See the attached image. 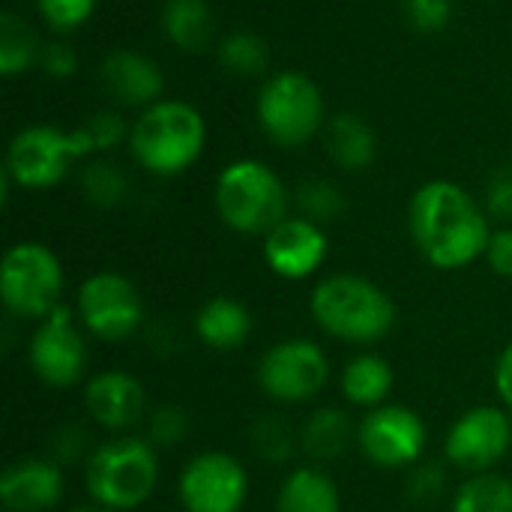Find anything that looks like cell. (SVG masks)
<instances>
[{
    "label": "cell",
    "mask_w": 512,
    "mask_h": 512,
    "mask_svg": "<svg viewBox=\"0 0 512 512\" xmlns=\"http://www.w3.org/2000/svg\"><path fill=\"white\" fill-rule=\"evenodd\" d=\"M408 228L420 255L438 270H462L486 255L492 228L480 201L453 180L423 183L408 207Z\"/></svg>",
    "instance_id": "6da1fadb"
},
{
    "label": "cell",
    "mask_w": 512,
    "mask_h": 512,
    "mask_svg": "<svg viewBox=\"0 0 512 512\" xmlns=\"http://www.w3.org/2000/svg\"><path fill=\"white\" fill-rule=\"evenodd\" d=\"M309 315L330 339L375 345L396 327L393 297L360 273H333L312 288Z\"/></svg>",
    "instance_id": "7a4b0ae2"
},
{
    "label": "cell",
    "mask_w": 512,
    "mask_h": 512,
    "mask_svg": "<svg viewBox=\"0 0 512 512\" xmlns=\"http://www.w3.org/2000/svg\"><path fill=\"white\" fill-rule=\"evenodd\" d=\"M84 486L93 504L114 512L144 507L159 486V450L141 435H114L90 453Z\"/></svg>",
    "instance_id": "3957f363"
},
{
    "label": "cell",
    "mask_w": 512,
    "mask_h": 512,
    "mask_svg": "<svg viewBox=\"0 0 512 512\" xmlns=\"http://www.w3.org/2000/svg\"><path fill=\"white\" fill-rule=\"evenodd\" d=\"M207 126L198 108L180 99H159L141 111L129 132V147L138 165L150 174L174 177L192 168L204 150Z\"/></svg>",
    "instance_id": "277c9868"
},
{
    "label": "cell",
    "mask_w": 512,
    "mask_h": 512,
    "mask_svg": "<svg viewBox=\"0 0 512 512\" xmlns=\"http://www.w3.org/2000/svg\"><path fill=\"white\" fill-rule=\"evenodd\" d=\"M219 219L237 234H267L288 216V192L279 174L258 159L222 168L213 189Z\"/></svg>",
    "instance_id": "5b68a950"
},
{
    "label": "cell",
    "mask_w": 512,
    "mask_h": 512,
    "mask_svg": "<svg viewBox=\"0 0 512 512\" xmlns=\"http://www.w3.org/2000/svg\"><path fill=\"white\" fill-rule=\"evenodd\" d=\"M66 273L60 258L45 243H15L3 255L0 300L18 321H42L63 306Z\"/></svg>",
    "instance_id": "8992f818"
},
{
    "label": "cell",
    "mask_w": 512,
    "mask_h": 512,
    "mask_svg": "<svg viewBox=\"0 0 512 512\" xmlns=\"http://www.w3.org/2000/svg\"><path fill=\"white\" fill-rule=\"evenodd\" d=\"M255 111L273 144L303 147L324 123V96L309 75L285 69L264 81Z\"/></svg>",
    "instance_id": "52a82bcc"
},
{
    "label": "cell",
    "mask_w": 512,
    "mask_h": 512,
    "mask_svg": "<svg viewBox=\"0 0 512 512\" xmlns=\"http://www.w3.org/2000/svg\"><path fill=\"white\" fill-rule=\"evenodd\" d=\"M330 372L333 366H330L327 351L306 336H294L264 351V357L258 360L255 378H258L261 393L270 402L309 405L330 384Z\"/></svg>",
    "instance_id": "ba28073f"
},
{
    "label": "cell",
    "mask_w": 512,
    "mask_h": 512,
    "mask_svg": "<svg viewBox=\"0 0 512 512\" xmlns=\"http://www.w3.org/2000/svg\"><path fill=\"white\" fill-rule=\"evenodd\" d=\"M75 315L90 339L126 342L144 330V297L135 282L114 270L90 273L75 294Z\"/></svg>",
    "instance_id": "9c48e42d"
},
{
    "label": "cell",
    "mask_w": 512,
    "mask_h": 512,
    "mask_svg": "<svg viewBox=\"0 0 512 512\" xmlns=\"http://www.w3.org/2000/svg\"><path fill=\"white\" fill-rule=\"evenodd\" d=\"M87 330L81 327L75 309L60 306L48 318L33 324L27 342V363L30 372L51 390H69L84 381L90 348Z\"/></svg>",
    "instance_id": "30bf717a"
},
{
    "label": "cell",
    "mask_w": 512,
    "mask_h": 512,
    "mask_svg": "<svg viewBox=\"0 0 512 512\" xmlns=\"http://www.w3.org/2000/svg\"><path fill=\"white\" fill-rule=\"evenodd\" d=\"M357 447L366 456V462H372L375 468L408 471L426 459L429 432L414 408L387 402L360 417Z\"/></svg>",
    "instance_id": "8fae6325"
},
{
    "label": "cell",
    "mask_w": 512,
    "mask_h": 512,
    "mask_svg": "<svg viewBox=\"0 0 512 512\" xmlns=\"http://www.w3.org/2000/svg\"><path fill=\"white\" fill-rule=\"evenodd\" d=\"M249 498V474L225 450L195 453L177 477L183 512H240Z\"/></svg>",
    "instance_id": "7c38bea8"
},
{
    "label": "cell",
    "mask_w": 512,
    "mask_h": 512,
    "mask_svg": "<svg viewBox=\"0 0 512 512\" xmlns=\"http://www.w3.org/2000/svg\"><path fill=\"white\" fill-rule=\"evenodd\" d=\"M512 450V417L498 405L468 408L444 438L447 465L465 474H486Z\"/></svg>",
    "instance_id": "4fadbf2b"
},
{
    "label": "cell",
    "mask_w": 512,
    "mask_h": 512,
    "mask_svg": "<svg viewBox=\"0 0 512 512\" xmlns=\"http://www.w3.org/2000/svg\"><path fill=\"white\" fill-rule=\"evenodd\" d=\"M72 159H78L72 132L57 126H27L12 138L3 171L21 189H51L66 177Z\"/></svg>",
    "instance_id": "5bb4252c"
},
{
    "label": "cell",
    "mask_w": 512,
    "mask_h": 512,
    "mask_svg": "<svg viewBox=\"0 0 512 512\" xmlns=\"http://www.w3.org/2000/svg\"><path fill=\"white\" fill-rule=\"evenodd\" d=\"M330 240L324 228L306 216H285L264 234V264L288 282H303L327 261Z\"/></svg>",
    "instance_id": "9a60e30c"
},
{
    "label": "cell",
    "mask_w": 512,
    "mask_h": 512,
    "mask_svg": "<svg viewBox=\"0 0 512 512\" xmlns=\"http://www.w3.org/2000/svg\"><path fill=\"white\" fill-rule=\"evenodd\" d=\"M84 411L99 429L111 435H129L147 417L144 384L132 372L102 369L84 384Z\"/></svg>",
    "instance_id": "2e32d148"
},
{
    "label": "cell",
    "mask_w": 512,
    "mask_h": 512,
    "mask_svg": "<svg viewBox=\"0 0 512 512\" xmlns=\"http://www.w3.org/2000/svg\"><path fill=\"white\" fill-rule=\"evenodd\" d=\"M66 495V468L51 456H24L0 474L3 512H51Z\"/></svg>",
    "instance_id": "e0dca14e"
},
{
    "label": "cell",
    "mask_w": 512,
    "mask_h": 512,
    "mask_svg": "<svg viewBox=\"0 0 512 512\" xmlns=\"http://www.w3.org/2000/svg\"><path fill=\"white\" fill-rule=\"evenodd\" d=\"M102 84L120 105L150 108L165 90V75L153 57L132 48H117L102 63Z\"/></svg>",
    "instance_id": "ac0fdd59"
},
{
    "label": "cell",
    "mask_w": 512,
    "mask_h": 512,
    "mask_svg": "<svg viewBox=\"0 0 512 512\" xmlns=\"http://www.w3.org/2000/svg\"><path fill=\"white\" fill-rule=\"evenodd\" d=\"M192 330L201 345H207L216 354L240 351L252 336V315L249 309L234 297H210L198 306L192 318Z\"/></svg>",
    "instance_id": "d6986e66"
},
{
    "label": "cell",
    "mask_w": 512,
    "mask_h": 512,
    "mask_svg": "<svg viewBox=\"0 0 512 512\" xmlns=\"http://www.w3.org/2000/svg\"><path fill=\"white\" fill-rule=\"evenodd\" d=\"M351 444H357V423L345 408L336 405L315 408L300 426V450L315 465L336 462L339 456H345Z\"/></svg>",
    "instance_id": "ffe728a7"
},
{
    "label": "cell",
    "mask_w": 512,
    "mask_h": 512,
    "mask_svg": "<svg viewBox=\"0 0 512 512\" xmlns=\"http://www.w3.org/2000/svg\"><path fill=\"white\" fill-rule=\"evenodd\" d=\"M393 384H396V378H393L390 363L375 351L354 354L339 372V390H342L345 402L354 408H363V411L387 405Z\"/></svg>",
    "instance_id": "44dd1931"
},
{
    "label": "cell",
    "mask_w": 512,
    "mask_h": 512,
    "mask_svg": "<svg viewBox=\"0 0 512 512\" xmlns=\"http://www.w3.org/2000/svg\"><path fill=\"white\" fill-rule=\"evenodd\" d=\"M276 512H342V495L321 465H300L282 480Z\"/></svg>",
    "instance_id": "7402d4cb"
},
{
    "label": "cell",
    "mask_w": 512,
    "mask_h": 512,
    "mask_svg": "<svg viewBox=\"0 0 512 512\" xmlns=\"http://www.w3.org/2000/svg\"><path fill=\"white\" fill-rule=\"evenodd\" d=\"M324 144H327L330 159L342 171H366L378 156V138L372 126L360 114H351V111L330 117L324 129Z\"/></svg>",
    "instance_id": "603a6c76"
},
{
    "label": "cell",
    "mask_w": 512,
    "mask_h": 512,
    "mask_svg": "<svg viewBox=\"0 0 512 512\" xmlns=\"http://www.w3.org/2000/svg\"><path fill=\"white\" fill-rule=\"evenodd\" d=\"M213 9L207 0H165L162 30L180 51H201L213 39Z\"/></svg>",
    "instance_id": "cb8c5ba5"
},
{
    "label": "cell",
    "mask_w": 512,
    "mask_h": 512,
    "mask_svg": "<svg viewBox=\"0 0 512 512\" xmlns=\"http://www.w3.org/2000/svg\"><path fill=\"white\" fill-rule=\"evenodd\" d=\"M453 512H512V477L471 474L453 495Z\"/></svg>",
    "instance_id": "d4e9b609"
},
{
    "label": "cell",
    "mask_w": 512,
    "mask_h": 512,
    "mask_svg": "<svg viewBox=\"0 0 512 512\" xmlns=\"http://www.w3.org/2000/svg\"><path fill=\"white\" fill-rule=\"evenodd\" d=\"M249 444L258 459L270 465H285L300 450V429L291 426L282 414H261L249 426Z\"/></svg>",
    "instance_id": "484cf974"
},
{
    "label": "cell",
    "mask_w": 512,
    "mask_h": 512,
    "mask_svg": "<svg viewBox=\"0 0 512 512\" xmlns=\"http://www.w3.org/2000/svg\"><path fill=\"white\" fill-rule=\"evenodd\" d=\"M42 45L36 42L33 30L12 12L0 15V75L12 78L27 72L33 63H39Z\"/></svg>",
    "instance_id": "4316f807"
},
{
    "label": "cell",
    "mask_w": 512,
    "mask_h": 512,
    "mask_svg": "<svg viewBox=\"0 0 512 512\" xmlns=\"http://www.w3.org/2000/svg\"><path fill=\"white\" fill-rule=\"evenodd\" d=\"M81 189H84V198H87L93 207L111 210V207H117V204L126 201L129 180H126V174H123L114 162L96 159V162H90V165L81 171Z\"/></svg>",
    "instance_id": "83f0119b"
},
{
    "label": "cell",
    "mask_w": 512,
    "mask_h": 512,
    "mask_svg": "<svg viewBox=\"0 0 512 512\" xmlns=\"http://www.w3.org/2000/svg\"><path fill=\"white\" fill-rule=\"evenodd\" d=\"M219 60L234 75H258L267 66L270 54H267V42L258 33L234 30L219 42Z\"/></svg>",
    "instance_id": "f1b7e54d"
},
{
    "label": "cell",
    "mask_w": 512,
    "mask_h": 512,
    "mask_svg": "<svg viewBox=\"0 0 512 512\" xmlns=\"http://www.w3.org/2000/svg\"><path fill=\"white\" fill-rule=\"evenodd\" d=\"M297 210L300 216L324 225V222H333L345 213V195L339 192L336 183L330 180H306L300 189H297Z\"/></svg>",
    "instance_id": "f546056e"
},
{
    "label": "cell",
    "mask_w": 512,
    "mask_h": 512,
    "mask_svg": "<svg viewBox=\"0 0 512 512\" xmlns=\"http://www.w3.org/2000/svg\"><path fill=\"white\" fill-rule=\"evenodd\" d=\"M192 432V420L180 405H159L147 414V441L156 450H174L180 447Z\"/></svg>",
    "instance_id": "4dcf8cb0"
},
{
    "label": "cell",
    "mask_w": 512,
    "mask_h": 512,
    "mask_svg": "<svg viewBox=\"0 0 512 512\" xmlns=\"http://www.w3.org/2000/svg\"><path fill=\"white\" fill-rule=\"evenodd\" d=\"M447 492V468L441 462H417L414 468H408L405 477V495L414 504H435L441 495Z\"/></svg>",
    "instance_id": "1f68e13d"
},
{
    "label": "cell",
    "mask_w": 512,
    "mask_h": 512,
    "mask_svg": "<svg viewBox=\"0 0 512 512\" xmlns=\"http://www.w3.org/2000/svg\"><path fill=\"white\" fill-rule=\"evenodd\" d=\"M93 450H96V444H90V435L81 426L66 423L51 435V453L48 456L66 468V465H87Z\"/></svg>",
    "instance_id": "d6a6232c"
},
{
    "label": "cell",
    "mask_w": 512,
    "mask_h": 512,
    "mask_svg": "<svg viewBox=\"0 0 512 512\" xmlns=\"http://www.w3.org/2000/svg\"><path fill=\"white\" fill-rule=\"evenodd\" d=\"M36 6L54 30H75L93 15L96 0H36Z\"/></svg>",
    "instance_id": "836d02e7"
},
{
    "label": "cell",
    "mask_w": 512,
    "mask_h": 512,
    "mask_svg": "<svg viewBox=\"0 0 512 512\" xmlns=\"http://www.w3.org/2000/svg\"><path fill=\"white\" fill-rule=\"evenodd\" d=\"M408 21L423 33H438L453 18V0H405Z\"/></svg>",
    "instance_id": "e575fe53"
},
{
    "label": "cell",
    "mask_w": 512,
    "mask_h": 512,
    "mask_svg": "<svg viewBox=\"0 0 512 512\" xmlns=\"http://www.w3.org/2000/svg\"><path fill=\"white\" fill-rule=\"evenodd\" d=\"M90 153H102V150H111L120 138H123V120L111 111H102V114H93L84 126H78Z\"/></svg>",
    "instance_id": "d590c367"
},
{
    "label": "cell",
    "mask_w": 512,
    "mask_h": 512,
    "mask_svg": "<svg viewBox=\"0 0 512 512\" xmlns=\"http://www.w3.org/2000/svg\"><path fill=\"white\" fill-rule=\"evenodd\" d=\"M486 213L512 219V165H504L492 174L486 186Z\"/></svg>",
    "instance_id": "8d00e7d4"
},
{
    "label": "cell",
    "mask_w": 512,
    "mask_h": 512,
    "mask_svg": "<svg viewBox=\"0 0 512 512\" xmlns=\"http://www.w3.org/2000/svg\"><path fill=\"white\" fill-rule=\"evenodd\" d=\"M39 66H42L51 78H69V75H75V69H78V57H75V51H72L66 42H48V45H42Z\"/></svg>",
    "instance_id": "74e56055"
},
{
    "label": "cell",
    "mask_w": 512,
    "mask_h": 512,
    "mask_svg": "<svg viewBox=\"0 0 512 512\" xmlns=\"http://www.w3.org/2000/svg\"><path fill=\"white\" fill-rule=\"evenodd\" d=\"M483 258L489 261V267H492L501 279H512V228L492 231Z\"/></svg>",
    "instance_id": "f35d334b"
},
{
    "label": "cell",
    "mask_w": 512,
    "mask_h": 512,
    "mask_svg": "<svg viewBox=\"0 0 512 512\" xmlns=\"http://www.w3.org/2000/svg\"><path fill=\"white\" fill-rule=\"evenodd\" d=\"M495 393L504 402V408L512 411V342L501 351V357L495 363Z\"/></svg>",
    "instance_id": "ab89813d"
},
{
    "label": "cell",
    "mask_w": 512,
    "mask_h": 512,
    "mask_svg": "<svg viewBox=\"0 0 512 512\" xmlns=\"http://www.w3.org/2000/svg\"><path fill=\"white\" fill-rule=\"evenodd\" d=\"M66 512H114V510H108V507H99V504H81V507H72V510H66Z\"/></svg>",
    "instance_id": "60d3db41"
}]
</instances>
